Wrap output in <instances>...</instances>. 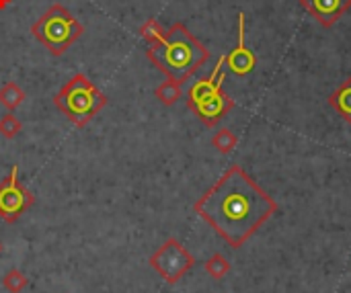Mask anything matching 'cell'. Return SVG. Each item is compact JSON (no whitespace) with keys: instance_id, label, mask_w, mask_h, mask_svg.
<instances>
[{"instance_id":"obj_5","label":"cell","mask_w":351,"mask_h":293,"mask_svg":"<svg viewBox=\"0 0 351 293\" xmlns=\"http://www.w3.org/2000/svg\"><path fill=\"white\" fill-rule=\"evenodd\" d=\"M31 33L51 55H62L84 33V25L66 6L51 4L31 27Z\"/></svg>"},{"instance_id":"obj_12","label":"cell","mask_w":351,"mask_h":293,"mask_svg":"<svg viewBox=\"0 0 351 293\" xmlns=\"http://www.w3.org/2000/svg\"><path fill=\"white\" fill-rule=\"evenodd\" d=\"M25 101V90L16 82H6L0 88V105H4L8 111H14L23 105Z\"/></svg>"},{"instance_id":"obj_19","label":"cell","mask_w":351,"mask_h":293,"mask_svg":"<svg viewBox=\"0 0 351 293\" xmlns=\"http://www.w3.org/2000/svg\"><path fill=\"white\" fill-rule=\"evenodd\" d=\"M0 255H2V242H0Z\"/></svg>"},{"instance_id":"obj_8","label":"cell","mask_w":351,"mask_h":293,"mask_svg":"<svg viewBox=\"0 0 351 293\" xmlns=\"http://www.w3.org/2000/svg\"><path fill=\"white\" fill-rule=\"evenodd\" d=\"M245 33V12L241 10L237 14V47L226 55V66L237 76H247L257 66V55L247 47Z\"/></svg>"},{"instance_id":"obj_13","label":"cell","mask_w":351,"mask_h":293,"mask_svg":"<svg viewBox=\"0 0 351 293\" xmlns=\"http://www.w3.org/2000/svg\"><path fill=\"white\" fill-rule=\"evenodd\" d=\"M204 269H206V273H208L212 279L222 281V279L230 273V263H228V259H226L224 255L216 253V255H212V257L204 263Z\"/></svg>"},{"instance_id":"obj_3","label":"cell","mask_w":351,"mask_h":293,"mask_svg":"<svg viewBox=\"0 0 351 293\" xmlns=\"http://www.w3.org/2000/svg\"><path fill=\"white\" fill-rule=\"evenodd\" d=\"M224 66H226V55L218 60L210 76L193 82L187 92V107L197 115V119L206 127H216L234 109V101L222 88L226 78Z\"/></svg>"},{"instance_id":"obj_6","label":"cell","mask_w":351,"mask_h":293,"mask_svg":"<svg viewBox=\"0 0 351 293\" xmlns=\"http://www.w3.org/2000/svg\"><path fill=\"white\" fill-rule=\"evenodd\" d=\"M148 263L169 285H175L183 275L193 269L195 259L177 238H169L156 249Z\"/></svg>"},{"instance_id":"obj_16","label":"cell","mask_w":351,"mask_h":293,"mask_svg":"<svg viewBox=\"0 0 351 293\" xmlns=\"http://www.w3.org/2000/svg\"><path fill=\"white\" fill-rule=\"evenodd\" d=\"M165 29L162 25L156 21V18H148L142 27H140V35L148 41V43H154V41H160L165 37Z\"/></svg>"},{"instance_id":"obj_14","label":"cell","mask_w":351,"mask_h":293,"mask_svg":"<svg viewBox=\"0 0 351 293\" xmlns=\"http://www.w3.org/2000/svg\"><path fill=\"white\" fill-rule=\"evenodd\" d=\"M237 144H239V138H237V133H234L232 129H228V127L218 129V131L214 133V138H212V146H214L220 154H230V152L237 148Z\"/></svg>"},{"instance_id":"obj_15","label":"cell","mask_w":351,"mask_h":293,"mask_svg":"<svg viewBox=\"0 0 351 293\" xmlns=\"http://www.w3.org/2000/svg\"><path fill=\"white\" fill-rule=\"evenodd\" d=\"M27 283H29L27 275L23 271H19V269H10L2 277V288L8 293H21L27 288Z\"/></svg>"},{"instance_id":"obj_10","label":"cell","mask_w":351,"mask_h":293,"mask_svg":"<svg viewBox=\"0 0 351 293\" xmlns=\"http://www.w3.org/2000/svg\"><path fill=\"white\" fill-rule=\"evenodd\" d=\"M329 105L348 121L351 123V76L339 84V88L329 97Z\"/></svg>"},{"instance_id":"obj_2","label":"cell","mask_w":351,"mask_h":293,"mask_svg":"<svg viewBox=\"0 0 351 293\" xmlns=\"http://www.w3.org/2000/svg\"><path fill=\"white\" fill-rule=\"evenodd\" d=\"M146 55L167 78L179 84L189 80L210 60L208 47L183 23H175L160 41L148 43Z\"/></svg>"},{"instance_id":"obj_4","label":"cell","mask_w":351,"mask_h":293,"mask_svg":"<svg viewBox=\"0 0 351 293\" xmlns=\"http://www.w3.org/2000/svg\"><path fill=\"white\" fill-rule=\"evenodd\" d=\"M53 103L76 127H84L107 105V94L84 74H74L53 97Z\"/></svg>"},{"instance_id":"obj_7","label":"cell","mask_w":351,"mask_h":293,"mask_svg":"<svg viewBox=\"0 0 351 293\" xmlns=\"http://www.w3.org/2000/svg\"><path fill=\"white\" fill-rule=\"evenodd\" d=\"M33 203H35V197L19 181V164H14L8 177L0 181V218L12 224L29 207H33Z\"/></svg>"},{"instance_id":"obj_17","label":"cell","mask_w":351,"mask_h":293,"mask_svg":"<svg viewBox=\"0 0 351 293\" xmlns=\"http://www.w3.org/2000/svg\"><path fill=\"white\" fill-rule=\"evenodd\" d=\"M23 129L21 121L12 115V111H8L2 119H0V136L6 138V140H12L19 136V131Z\"/></svg>"},{"instance_id":"obj_9","label":"cell","mask_w":351,"mask_h":293,"mask_svg":"<svg viewBox=\"0 0 351 293\" xmlns=\"http://www.w3.org/2000/svg\"><path fill=\"white\" fill-rule=\"evenodd\" d=\"M300 6L321 27H333L351 8V0H300Z\"/></svg>"},{"instance_id":"obj_11","label":"cell","mask_w":351,"mask_h":293,"mask_svg":"<svg viewBox=\"0 0 351 293\" xmlns=\"http://www.w3.org/2000/svg\"><path fill=\"white\" fill-rule=\"evenodd\" d=\"M154 94H156V99H158L165 107H173V105L181 99L183 90H181V84H179V82L167 78L165 82H160V84L156 86Z\"/></svg>"},{"instance_id":"obj_18","label":"cell","mask_w":351,"mask_h":293,"mask_svg":"<svg viewBox=\"0 0 351 293\" xmlns=\"http://www.w3.org/2000/svg\"><path fill=\"white\" fill-rule=\"evenodd\" d=\"M10 2H12V0H0V10H4Z\"/></svg>"},{"instance_id":"obj_1","label":"cell","mask_w":351,"mask_h":293,"mask_svg":"<svg viewBox=\"0 0 351 293\" xmlns=\"http://www.w3.org/2000/svg\"><path fill=\"white\" fill-rule=\"evenodd\" d=\"M193 212L212 226L230 249H241L274 214H278V203L243 166L232 164L193 203Z\"/></svg>"}]
</instances>
